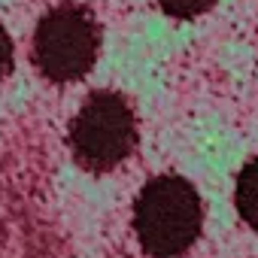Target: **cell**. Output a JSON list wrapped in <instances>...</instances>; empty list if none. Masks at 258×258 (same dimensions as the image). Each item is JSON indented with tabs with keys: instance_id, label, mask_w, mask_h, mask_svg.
Segmentation results:
<instances>
[{
	"instance_id": "1",
	"label": "cell",
	"mask_w": 258,
	"mask_h": 258,
	"mask_svg": "<svg viewBox=\"0 0 258 258\" xmlns=\"http://www.w3.org/2000/svg\"><path fill=\"white\" fill-rule=\"evenodd\" d=\"M204 228V201L198 188L176 176L161 173L143 185L134 204V231L152 258H179L191 249Z\"/></svg>"
},
{
	"instance_id": "4",
	"label": "cell",
	"mask_w": 258,
	"mask_h": 258,
	"mask_svg": "<svg viewBox=\"0 0 258 258\" xmlns=\"http://www.w3.org/2000/svg\"><path fill=\"white\" fill-rule=\"evenodd\" d=\"M234 201H237V213L243 216V222L258 231V155L240 170Z\"/></svg>"
},
{
	"instance_id": "5",
	"label": "cell",
	"mask_w": 258,
	"mask_h": 258,
	"mask_svg": "<svg viewBox=\"0 0 258 258\" xmlns=\"http://www.w3.org/2000/svg\"><path fill=\"white\" fill-rule=\"evenodd\" d=\"M155 4L170 19H198V16H204L216 4V0H155Z\"/></svg>"
},
{
	"instance_id": "3",
	"label": "cell",
	"mask_w": 258,
	"mask_h": 258,
	"mask_svg": "<svg viewBox=\"0 0 258 258\" xmlns=\"http://www.w3.org/2000/svg\"><path fill=\"white\" fill-rule=\"evenodd\" d=\"M100 25L82 4H58L34 31V64L49 82H76L88 76L100 55Z\"/></svg>"
},
{
	"instance_id": "6",
	"label": "cell",
	"mask_w": 258,
	"mask_h": 258,
	"mask_svg": "<svg viewBox=\"0 0 258 258\" xmlns=\"http://www.w3.org/2000/svg\"><path fill=\"white\" fill-rule=\"evenodd\" d=\"M10 70H13V40H10L4 22H0V85L10 76Z\"/></svg>"
},
{
	"instance_id": "2",
	"label": "cell",
	"mask_w": 258,
	"mask_h": 258,
	"mask_svg": "<svg viewBox=\"0 0 258 258\" xmlns=\"http://www.w3.org/2000/svg\"><path fill=\"white\" fill-rule=\"evenodd\" d=\"M137 146V112L124 94L100 88L85 97L70 121L73 161L88 173L118 167Z\"/></svg>"
}]
</instances>
